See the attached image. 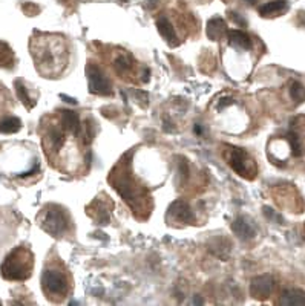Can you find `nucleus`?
I'll return each instance as SVG.
<instances>
[{"instance_id":"obj_1","label":"nucleus","mask_w":305,"mask_h":306,"mask_svg":"<svg viewBox=\"0 0 305 306\" xmlns=\"http://www.w3.org/2000/svg\"><path fill=\"white\" fill-rule=\"evenodd\" d=\"M31 49L35 66L45 77L60 74L68 63V49L62 37L32 38Z\"/></svg>"},{"instance_id":"obj_2","label":"nucleus","mask_w":305,"mask_h":306,"mask_svg":"<svg viewBox=\"0 0 305 306\" xmlns=\"http://www.w3.org/2000/svg\"><path fill=\"white\" fill-rule=\"evenodd\" d=\"M32 267H34L32 253L26 247H17L5 257L0 267V273L5 280L23 282L31 277Z\"/></svg>"},{"instance_id":"obj_3","label":"nucleus","mask_w":305,"mask_h":306,"mask_svg":"<svg viewBox=\"0 0 305 306\" xmlns=\"http://www.w3.org/2000/svg\"><path fill=\"white\" fill-rule=\"evenodd\" d=\"M42 288L46 297L52 300H62L69 293V288H71L69 277L63 270L57 267L45 268L42 274Z\"/></svg>"},{"instance_id":"obj_4","label":"nucleus","mask_w":305,"mask_h":306,"mask_svg":"<svg viewBox=\"0 0 305 306\" xmlns=\"http://www.w3.org/2000/svg\"><path fill=\"white\" fill-rule=\"evenodd\" d=\"M42 228L54 236V237H62L71 230V217L69 213L59 205H51L43 211V216L40 219Z\"/></svg>"},{"instance_id":"obj_5","label":"nucleus","mask_w":305,"mask_h":306,"mask_svg":"<svg viewBox=\"0 0 305 306\" xmlns=\"http://www.w3.org/2000/svg\"><path fill=\"white\" fill-rule=\"evenodd\" d=\"M227 161H228L230 167L235 170V173H238L239 176H242L245 179H253L256 176L255 161L241 147H232L227 155Z\"/></svg>"},{"instance_id":"obj_6","label":"nucleus","mask_w":305,"mask_h":306,"mask_svg":"<svg viewBox=\"0 0 305 306\" xmlns=\"http://www.w3.org/2000/svg\"><path fill=\"white\" fill-rule=\"evenodd\" d=\"M86 75H88L91 94L103 95V97L112 95V83H110L109 77L103 72L102 68H99L97 65L91 63L86 68Z\"/></svg>"},{"instance_id":"obj_7","label":"nucleus","mask_w":305,"mask_h":306,"mask_svg":"<svg viewBox=\"0 0 305 306\" xmlns=\"http://www.w3.org/2000/svg\"><path fill=\"white\" fill-rule=\"evenodd\" d=\"M273 287H275V279L270 274L258 276L252 280L250 294H252V297H255L258 300H265V299L270 297Z\"/></svg>"},{"instance_id":"obj_8","label":"nucleus","mask_w":305,"mask_h":306,"mask_svg":"<svg viewBox=\"0 0 305 306\" xmlns=\"http://www.w3.org/2000/svg\"><path fill=\"white\" fill-rule=\"evenodd\" d=\"M167 220H174V222H180V223H194L195 213L192 211L189 204L178 199L170 205V208L167 211Z\"/></svg>"},{"instance_id":"obj_9","label":"nucleus","mask_w":305,"mask_h":306,"mask_svg":"<svg viewBox=\"0 0 305 306\" xmlns=\"http://www.w3.org/2000/svg\"><path fill=\"white\" fill-rule=\"evenodd\" d=\"M227 40H228V45L232 49L235 51H250L253 48V42H252V37L244 32V31H239V29H230L227 32Z\"/></svg>"},{"instance_id":"obj_10","label":"nucleus","mask_w":305,"mask_h":306,"mask_svg":"<svg viewBox=\"0 0 305 306\" xmlns=\"http://www.w3.org/2000/svg\"><path fill=\"white\" fill-rule=\"evenodd\" d=\"M157 28H158V32L161 34V37H163L170 46H178V45H180L177 31H175L172 22H170L166 15L158 17V20H157Z\"/></svg>"},{"instance_id":"obj_11","label":"nucleus","mask_w":305,"mask_h":306,"mask_svg":"<svg viewBox=\"0 0 305 306\" xmlns=\"http://www.w3.org/2000/svg\"><path fill=\"white\" fill-rule=\"evenodd\" d=\"M60 124L71 135H75V136L82 135V124H80L79 115L75 112H72V110H62L60 112Z\"/></svg>"},{"instance_id":"obj_12","label":"nucleus","mask_w":305,"mask_h":306,"mask_svg":"<svg viewBox=\"0 0 305 306\" xmlns=\"http://www.w3.org/2000/svg\"><path fill=\"white\" fill-rule=\"evenodd\" d=\"M232 230L233 233L239 237V239H253L256 236V228L255 225L247 219V217H238L233 223H232Z\"/></svg>"},{"instance_id":"obj_13","label":"nucleus","mask_w":305,"mask_h":306,"mask_svg":"<svg viewBox=\"0 0 305 306\" xmlns=\"http://www.w3.org/2000/svg\"><path fill=\"white\" fill-rule=\"evenodd\" d=\"M289 2L287 0H273V2H269L262 6H259V15L261 17H265V18H270V17H278V15H282L284 12L289 11Z\"/></svg>"},{"instance_id":"obj_14","label":"nucleus","mask_w":305,"mask_h":306,"mask_svg":"<svg viewBox=\"0 0 305 306\" xmlns=\"http://www.w3.org/2000/svg\"><path fill=\"white\" fill-rule=\"evenodd\" d=\"M228 32L225 22L221 17H213L212 20H208L207 23V35L210 40H221L225 34Z\"/></svg>"},{"instance_id":"obj_15","label":"nucleus","mask_w":305,"mask_h":306,"mask_svg":"<svg viewBox=\"0 0 305 306\" xmlns=\"http://www.w3.org/2000/svg\"><path fill=\"white\" fill-rule=\"evenodd\" d=\"M110 205H104L103 204V201L100 199H97V201H94L92 205L89 207V210H88V213L92 216V217H96L97 220H99V223H107L109 222V217H110Z\"/></svg>"},{"instance_id":"obj_16","label":"nucleus","mask_w":305,"mask_h":306,"mask_svg":"<svg viewBox=\"0 0 305 306\" xmlns=\"http://www.w3.org/2000/svg\"><path fill=\"white\" fill-rule=\"evenodd\" d=\"M281 305H305V293L301 290H285L279 300Z\"/></svg>"},{"instance_id":"obj_17","label":"nucleus","mask_w":305,"mask_h":306,"mask_svg":"<svg viewBox=\"0 0 305 306\" xmlns=\"http://www.w3.org/2000/svg\"><path fill=\"white\" fill-rule=\"evenodd\" d=\"M14 86H15V92H17V97L20 98V101L26 106V109H32V107L35 106V100L29 95L28 88L25 86L23 80H20V78H18V80H15Z\"/></svg>"},{"instance_id":"obj_18","label":"nucleus","mask_w":305,"mask_h":306,"mask_svg":"<svg viewBox=\"0 0 305 306\" xmlns=\"http://www.w3.org/2000/svg\"><path fill=\"white\" fill-rule=\"evenodd\" d=\"M22 129V121L15 116H6L0 121V132L5 135L17 133Z\"/></svg>"},{"instance_id":"obj_19","label":"nucleus","mask_w":305,"mask_h":306,"mask_svg":"<svg viewBox=\"0 0 305 306\" xmlns=\"http://www.w3.org/2000/svg\"><path fill=\"white\" fill-rule=\"evenodd\" d=\"M12 65H14V52H12V49L6 43L0 42V66L12 68Z\"/></svg>"},{"instance_id":"obj_20","label":"nucleus","mask_w":305,"mask_h":306,"mask_svg":"<svg viewBox=\"0 0 305 306\" xmlns=\"http://www.w3.org/2000/svg\"><path fill=\"white\" fill-rule=\"evenodd\" d=\"M132 57L129 55V54H126V55H120L117 60H115V63H113V68H115V71L117 72H120V74H124V72H127L130 68H132Z\"/></svg>"},{"instance_id":"obj_21","label":"nucleus","mask_w":305,"mask_h":306,"mask_svg":"<svg viewBox=\"0 0 305 306\" xmlns=\"http://www.w3.org/2000/svg\"><path fill=\"white\" fill-rule=\"evenodd\" d=\"M290 95L292 98L296 103H304L305 101V88L298 83V81H293L292 86H290Z\"/></svg>"},{"instance_id":"obj_22","label":"nucleus","mask_w":305,"mask_h":306,"mask_svg":"<svg viewBox=\"0 0 305 306\" xmlns=\"http://www.w3.org/2000/svg\"><path fill=\"white\" fill-rule=\"evenodd\" d=\"M287 141L292 147V153L295 156H301L302 153V147H301V142H299V136L295 133V132H289L287 133Z\"/></svg>"},{"instance_id":"obj_23","label":"nucleus","mask_w":305,"mask_h":306,"mask_svg":"<svg viewBox=\"0 0 305 306\" xmlns=\"http://www.w3.org/2000/svg\"><path fill=\"white\" fill-rule=\"evenodd\" d=\"M264 214L267 216V219H270V220H275V222H278V223H284V219H282V216L281 214H278L276 211H273L272 208H269V207H264Z\"/></svg>"},{"instance_id":"obj_24","label":"nucleus","mask_w":305,"mask_h":306,"mask_svg":"<svg viewBox=\"0 0 305 306\" xmlns=\"http://www.w3.org/2000/svg\"><path fill=\"white\" fill-rule=\"evenodd\" d=\"M230 17H232L238 25H241V26H245V25H247V23H245V20H244L238 12H230Z\"/></svg>"},{"instance_id":"obj_25","label":"nucleus","mask_w":305,"mask_h":306,"mask_svg":"<svg viewBox=\"0 0 305 306\" xmlns=\"http://www.w3.org/2000/svg\"><path fill=\"white\" fill-rule=\"evenodd\" d=\"M62 98H63L65 101L71 103V104H77V100H74V98H69V97H66V95H62Z\"/></svg>"},{"instance_id":"obj_26","label":"nucleus","mask_w":305,"mask_h":306,"mask_svg":"<svg viewBox=\"0 0 305 306\" xmlns=\"http://www.w3.org/2000/svg\"><path fill=\"white\" fill-rule=\"evenodd\" d=\"M244 2H247L249 5H255L256 3V0H244Z\"/></svg>"}]
</instances>
